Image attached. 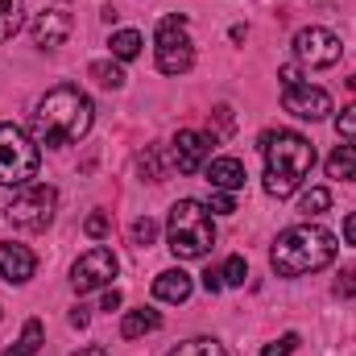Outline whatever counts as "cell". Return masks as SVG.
Segmentation results:
<instances>
[{
	"mask_svg": "<svg viewBox=\"0 0 356 356\" xmlns=\"http://www.w3.org/2000/svg\"><path fill=\"white\" fill-rule=\"evenodd\" d=\"M0 319H4V311H0Z\"/></svg>",
	"mask_w": 356,
	"mask_h": 356,
	"instance_id": "38",
	"label": "cell"
},
{
	"mask_svg": "<svg viewBox=\"0 0 356 356\" xmlns=\"http://www.w3.org/2000/svg\"><path fill=\"white\" fill-rule=\"evenodd\" d=\"M207 211H216V216H232V211H236V199H232L228 191H211V203H207Z\"/></svg>",
	"mask_w": 356,
	"mask_h": 356,
	"instance_id": "28",
	"label": "cell"
},
{
	"mask_svg": "<svg viewBox=\"0 0 356 356\" xmlns=\"http://www.w3.org/2000/svg\"><path fill=\"white\" fill-rule=\"evenodd\" d=\"M75 356H108V348H99V344H91V348H83V353H75Z\"/></svg>",
	"mask_w": 356,
	"mask_h": 356,
	"instance_id": "37",
	"label": "cell"
},
{
	"mask_svg": "<svg viewBox=\"0 0 356 356\" xmlns=\"http://www.w3.org/2000/svg\"><path fill=\"white\" fill-rule=\"evenodd\" d=\"M116 269H120L116 253H112V249H104V245H95V249H88V253L71 266V286H75V294L104 290V286H112Z\"/></svg>",
	"mask_w": 356,
	"mask_h": 356,
	"instance_id": "9",
	"label": "cell"
},
{
	"mask_svg": "<svg viewBox=\"0 0 356 356\" xmlns=\"http://www.w3.org/2000/svg\"><path fill=\"white\" fill-rule=\"evenodd\" d=\"M203 286H207V294H220V290H224V277H220V269H207V273H203Z\"/></svg>",
	"mask_w": 356,
	"mask_h": 356,
	"instance_id": "33",
	"label": "cell"
},
{
	"mask_svg": "<svg viewBox=\"0 0 356 356\" xmlns=\"http://www.w3.org/2000/svg\"><path fill=\"white\" fill-rule=\"evenodd\" d=\"M137 166H141V175L149 178V182H158V178H162V170H158V154H154V149H145V154L137 158Z\"/></svg>",
	"mask_w": 356,
	"mask_h": 356,
	"instance_id": "29",
	"label": "cell"
},
{
	"mask_svg": "<svg viewBox=\"0 0 356 356\" xmlns=\"http://www.w3.org/2000/svg\"><path fill=\"white\" fill-rule=\"evenodd\" d=\"M88 307H75V311H71V323H75V327H88Z\"/></svg>",
	"mask_w": 356,
	"mask_h": 356,
	"instance_id": "36",
	"label": "cell"
},
{
	"mask_svg": "<svg viewBox=\"0 0 356 356\" xmlns=\"http://www.w3.org/2000/svg\"><path fill=\"white\" fill-rule=\"evenodd\" d=\"M166 241H170V253H175L178 261L207 257L211 245H216V224H211L207 203L178 199L175 207H170V220H166Z\"/></svg>",
	"mask_w": 356,
	"mask_h": 356,
	"instance_id": "4",
	"label": "cell"
},
{
	"mask_svg": "<svg viewBox=\"0 0 356 356\" xmlns=\"http://www.w3.org/2000/svg\"><path fill=\"white\" fill-rule=\"evenodd\" d=\"M340 54H344V42L332 29H323V25H307V29L294 33V58H298V67L323 71V67H336Z\"/></svg>",
	"mask_w": 356,
	"mask_h": 356,
	"instance_id": "8",
	"label": "cell"
},
{
	"mask_svg": "<svg viewBox=\"0 0 356 356\" xmlns=\"http://www.w3.org/2000/svg\"><path fill=\"white\" fill-rule=\"evenodd\" d=\"M88 71H91V79H95L99 88H108V91L124 88V71H120V63H91Z\"/></svg>",
	"mask_w": 356,
	"mask_h": 356,
	"instance_id": "21",
	"label": "cell"
},
{
	"mask_svg": "<svg viewBox=\"0 0 356 356\" xmlns=\"http://www.w3.org/2000/svg\"><path fill=\"white\" fill-rule=\"evenodd\" d=\"M54 207H58V191L54 186H25L21 195H13V203H8L4 216L21 232H42V228H50Z\"/></svg>",
	"mask_w": 356,
	"mask_h": 356,
	"instance_id": "7",
	"label": "cell"
},
{
	"mask_svg": "<svg viewBox=\"0 0 356 356\" xmlns=\"http://www.w3.org/2000/svg\"><path fill=\"white\" fill-rule=\"evenodd\" d=\"M91 120H95V108L75 83H58L38 99V112H33V141L38 145H71V141H83L91 133Z\"/></svg>",
	"mask_w": 356,
	"mask_h": 356,
	"instance_id": "1",
	"label": "cell"
},
{
	"mask_svg": "<svg viewBox=\"0 0 356 356\" xmlns=\"http://www.w3.org/2000/svg\"><path fill=\"white\" fill-rule=\"evenodd\" d=\"M42 166L38 141L21 124H0V186H29Z\"/></svg>",
	"mask_w": 356,
	"mask_h": 356,
	"instance_id": "5",
	"label": "cell"
},
{
	"mask_svg": "<svg viewBox=\"0 0 356 356\" xmlns=\"http://www.w3.org/2000/svg\"><path fill=\"white\" fill-rule=\"evenodd\" d=\"M129 241H133L137 249H149V245L158 241V224H154L149 216H145V220H137V224L129 228Z\"/></svg>",
	"mask_w": 356,
	"mask_h": 356,
	"instance_id": "24",
	"label": "cell"
},
{
	"mask_svg": "<svg viewBox=\"0 0 356 356\" xmlns=\"http://www.w3.org/2000/svg\"><path fill=\"white\" fill-rule=\"evenodd\" d=\"M261 149H266V191L273 199H290L315 166V145L302 133L282 129L261 137Z\"/></svg>",
	"mask_w": 356,
	"mask_h": 356,
	"instance_id": "3",
	"label": "cell"
},
{
	"mask_svg": "<svg viewBox=\"0 0 356 356\" xmlns=\"http://www.w3.org/2000/svg\"><path fill=\"white\" fill-rule=\"evenodd\" d=\"M83 232H88L91 241H99V236H108V216H88V224H83Z\"/></svg>",
	"mask_w": 356,
	"mask_h": 356,
	"instance_id": "30",
	"label": "cell"
},
{
	"mask_svg": "<svg viewBox=\"0 0 356 356\" xmlns=\"http://www.w3.org/2000/svg\"><path fill=\"white\" fill-rule=\"evenodd\" d=\"M344 241L356 249V211H353V216H344Z\"/></svg>",
	"mask_w": 356,
	"mask_h": 356,
	"instance_id": "34",
	"label": "cell"
},
{
	"mask_svg": "<svg viewBox=\"0 0 356 356\" xmlns=\"http://www.w3.org/2000/svg\"><path fill=\"white\" fill-rule=\"evenodd\" d=\"M282 108L298 120H327L332 116V95L323 88H311V83H294L282 95Z\"/></svg>",
	"mask_w": 356,
	"mask_h": 356,
	"instance_id": "12",
	"label": "cell"
},
{
	"mask_svg": "<svg viewBox=\"0 0 356 356\" xmlns=\"http://www.w3.org/2000/svg\"><path fill=\"white\" fill-rule=\"evenodd\" d=\"M191 290H195V282H191L186 269H162V273L154 277V298H158V302H186Z\"/></svg>",
	"mask_w": 356,
	"mask_h": 356,
	"instance_id": "15",
	"label": "cell"
},
{
	"mask_svg": "<svg viewBox=\"0 0 356 356\" xmlns=\"http://www.w3.org/2000/svg\"><path fill=\"white\" fill-rule=\"evenodd\" d=\"M33 273H38V257H33L25 245H13V241L0 245V277H4V282L21 286V282H29Z\"/></svg>",
	"mask_w": 356,
	"mask_h": 356,
	"instance_id": "13",
	"label": "cell"
},
{
	"mask_svg": "<svg viewBox=\"0 0 356 356\" xmlns=\"http://www.w3.org/2000/svg\"><path fill=\"white\" fill-rule=\"evenodd\" d=\"M220 277H224V286H245V277H249V266H245V257L241 253H232L224 269H220Z\"/></svg>",
	"mask_w": 356,
	"mask_h": 356,
	"instance_id": "25",
	"label": "cell"
},
{
	"mask_svg": "<svg viewBox=\"0 0 356 356\" xmlns=\"http://www.w3.org/2000/svg\"><path fill=\"white\" fill-rule=\"evenodd\" d=\"M166 356H228V348L220 340H211V336H195V340L178 344L175 353H166Z\"/></svg>",
	"mask_w": 356,
	"mask_h": 356,
	"instance_id": "20",
	"label": "cell"
},
{
	"mask_svg": "<svg viewBox=\"0 0 356 356\" xmlns=\"http://www.w3.org/2000/svg\"><path fill=\"white\" fill-rule=\"evenodd\" d=\"M158 327H162V315H158L154 307H141V311H129V315H124L120 336H124V340H137V336H149V332H158Z\"/></svg>",
	"mask_w": 356,
	"mask_h": 356,
	"instance_id": "16",
	"label": "cell"
},
{
	"mask_svg": "<svg viewBox=\"0 0 356 356\" xmlns=\"http://www.w3.org/2000/svg\"><path fill=\"white\" fill-rule=\"evenodd\" d=\"M332 261H336V236L311 220L286 228L269 249V266L277 277H307V273L327 269Z\"/></svg>",
	"mask_w": 356,
	"mask_h": 356,
	"instance_id": "2",
	"label": "cell"
},
{
	"mask_svg": "<svg viewBox=\"0 0 356 356\" xmlns=\"http://www.w3.org/2000/svg\"><path fill=\"white\" fill-rule=\"evenodd\" d=\"M154 46H158V71L162 75H186L195 67V42L186 33V17H162Z\"/></svg>",
	"mask_w": 356,
	"mask_h": 356,
	"instance_id": "6",
	"label": "cell"
},
{
	"mask_svg": "<svg viewBox=\"0 0 356 356\" xmlns=\"http://www.w3.org/2000/svg\"><path fill=\"white\" fill-rule=\"evenodd\" d=\"M294 348H298V336H294V332H286L282 340H273V344H266V348H261V356H290Z\"/></svg>",
	"mask_w": 356,
	"mask_h": 356,
	"instance_id": "27",
	"label": "cell"
},
{
	"mask_svg": "<svg viewBox=\"0 0 356 356\" xmlns=\"http://www.w3.org/2000/svg\"><path fill=\"white\" fill-rule=\"evenodd\" d=\"M108 46H112V58H116V63H133V58L141 54V46H145V42H141V33H137V29H116Z\"/></svg>",
	"mask_w": 356,
	"mask_h": 356,
	"instance_id": "19",
	"label": "cell"
},
{
	"mask_svg": "<svg viewBox=\"0 0 356 356\" xmlns=\"http://www.w3.org/2000/svg\"><path fill=\"white\" fill-rule=\"evenodd\" d=\"M327 207H332V191H327V186H311V191L298 199V211H302L307 220H311V216H323Z\"/></svg>",
	"mask_w": 356,
	"mask_h": 356,
	"instance_id": "22",
	"label": "cell"
},
{
	"mask_svg": "<svg viewBox=\"0 0 356 356\" xmlns=\"http://www.w3.org/2000/svg\"><path fill=\"white\" fill-rule=\"evenodd\" d=\"M170 158H175L178 175H199V170L211 162V137H207V133H199V129H182V133L175 137Z\"/></svg>",
	"mask_w": 356,
	"mask_h": 356,
	"instance_id": "11",
	"label": "cell"
},
{
	"mask_svg": "<svg viewBox=\"0 0 356 356\" xmlns=\"http://www.w3.org/2000/svg\"><path fill=\"white\" fill-rule=\"evenodd\" d=\"M25 25V0H0V46L13 42Z\"/></svg>",
	"mask_w": 356,
	"mask_h": 356,
	"instance_id": "17",
	"label": "cell"
},
{
	"mask_svg": "<svg viewBox=\"0 0 356 356\" xmlns=\"http://www.w3.org/2000/svg\"><path fill=\"white\" fill-rule=\"evenodd\" d=\"M38 348H42V323H38V319H29V323H25V332H21V340H17L4 356H33Z\"/></svg>",
	"mask_w": 356,
	"mask_h": 356,
	"instance_id": "23",
	"label": "cell"
},
{
	"mask_svg": "<svg viewBox=\"0 0 356 356\" xmlns=\"http://www.w3.org/2000/svg\"><path fill=\"white\" fill-rule=\"evenodd\" d=\"M203 175H207V182H211V191H241L245 186V162L241 158H211L207 166H203Z\"/></svg>",
	"mask_w": 356,
	"mask_h": 356,
	"instance_id": "14",
	"label": "cell"
},
{
	"mask_svg": "<svg viewBox=\"0 0 356 356\" xmlns=\"http://www.w3.org/2000/svg\"><path fill=\"white\" fill-rule=\"evenodd\" d=\"M277 75H282V88H294V83H302V71H298V63H286Z\"/></svg>",
	"mask_w": 356,
	"mask_h": 356,
	"instance_id": "32",
	"label": "cell"
},
{
	"mask_svg": "<svg viewBox=\"0 0 356 356\" xmlns=\"http://www.w3.org/2000/svg\"><path fill=\"white\" fill-rule=\"evenodd\" d=\"M356 294V269H344L340 282H336V298H353Z\"/></svg>",
	"mask_w": 356,
	"mask_h": 356,
	"instance_id": "31",
	"label": "cell"
},
{
	"mask_svg": "<svg viewBox=\"0 0 356 356\" xmlns=\"http://www.w3.org/2000/svg\"><path fill=\"white\" fill-rule=\"evenodd\" d=\"M336 133H340V137H348V141H356V99L340 112V116H336Z\"/></svg>",
	"mask_w": 356,
	"mask_h": 356,
	"instance_id": "26",
	"label": "cell"
},
{
	"mask_svg": "<svg viewBox=\"0 0 356 356\" xmlns=\"http://www.w3.org/2000/svg\"><path fill=\"white\" fill-rule=\"evenodd\" d=\"M327 178H336V182L356 178V145H336V149H332V158H327Z\"/></svg>",
	"mask_w": 356,
	"mask_h": 356,
	"instance_id": "18",
	"label": "cell"
},
{
	"mask_svg": "<svg viewBox=\"0 0 356 356\" xmlns=\"http://www.w3.org/2000/svg\"><path fill=\"white\" fill-rule=\"evenodd\" d=\"M120 302H124V298H120V290H108V294H104V311H116Z\"/></svg>",
	"mask_w": 356,
	"mask_h": 356,
	"instance_id": "35",
	"label": "cell"
},
{
	"mask_svg": "<svg viewBox=\"0 0 356 356\" xmlns=\"http://www.w3.org/2000/svg\"><path fill=\"white\" fill-rule=\"evenodd\" d=\"M71 29H75V13H71L67 0H54L50 8H42V13L33 17V25H29L38 50H58V46L71 38Z\"/></svg>",
	"mask_w": 356,
	"mask_h": 356,
	"instance_id": "10",
	"label": "cell"
}]
</instances>
